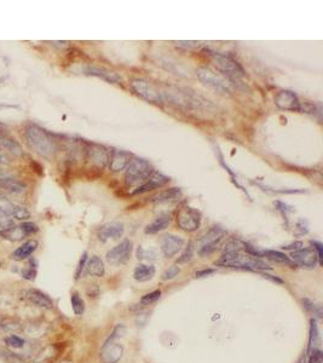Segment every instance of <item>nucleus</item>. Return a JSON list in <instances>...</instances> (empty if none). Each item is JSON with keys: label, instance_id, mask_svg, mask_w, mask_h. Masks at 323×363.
<instances>
[{"label": "nucleus", "instance_id": "1", "mask_svg": "<svg viewBox=\"0 0 323 363\" xmlns=\"http://www.w3.org/2000/svg\"><path fill=\"white\" fill-rule=\"evenodd\" d=\"M24 140L27 145L38 155L45 159L54 158L57 151V144L54 138L44 128L30 123L24 130Z\"/></svg>", "mask_w": 323, "mask_h": 363}, {"label": "nucleus", "instance_id": "2", "mask_svg": "<svg viewBox=\"0 0 323 363\" xmlns=\"http://www.w3.org/2000/svg\"><path fill=\"white\" fill-rule=\"evenodd\" d=\"M217 264L225 268H237L247 269V270L264 271L271 270V266L265 263L261 258H256L252 256H242L240 252L236 253H223Z\"/></svg>", "mask_w": 323, "mask_h": 363}, {"label": "nucleus", "instance_id": "3", "mask_svg": "<svg viewBox=\"0 0 323 363\" xmlns=\"http://www.w3.org/2000/svg\"><path fill=\"white\" fill-rule=\"evenodd\" d=\"M153 173V166L144 159L136 158L128 163L125 175V183L127 186L142 185Z\"/></svg>", "mask_w": 323, "mask_h": 363}, {"label": "nucleus", "instance_id": "4", "mask_svg": "<svg viewBox=\"0 0 323 363\" xmlns=\"http://www.w3.org/2000/svg\"><path fill=\"white\" fill-rule=\"evenodd\" d=\"M199 80L202 84L207 85L211 89L218 91L222 93H230L231 92V81L228 77L223 75L219 72L209 69V68L201 67L196 70Z\"/></svg>", "mask_w": 323, "mask_h": 363}, {"label": "nucleus", "instance_id": "5", "mask_svg": "<svg viewBox=\"0 0 323 363\" xmlns=\"http://www.w3.org/2000/svg\"><path fill=\"white\" fill-rule=\"evenodd\" d=\"M209 57H211L212 62L217 67L218 72L225 75V77H228L229 79H239V78L244 75V72L241 65L233 57L229 56V55L209 51Z\"/></svg>", "mask_w": 323, "mask_h": 363}, {"label": "nucleus", "instance_id": "6", "mask_svg": "<svg viewBox=\"0 0 323 363\" xmlns=\"http://www.w3.org/2000/svg\"><path fill=\"white\" fill-rule=\"evenodd\" d=\"M131 89L136 95H138L140 97L144 98L148 102L151 103H162L165 97H163V93L159 90L158 86H155L151 82L147 81L144 79H135L131 81L130 84Z\"/></svg>", "mask_w": 323, "mask_h": 363}, {"label": "nucleus", "instance_id": "7", "mask_svg": "<svg viewBox=\"0 0 323 363\" xmlns=\"http://www.w3.org/2000/svg\"><path fill=\"white\" fill-rule=\"evenodd\" d=\"M226 235V231L219 226L209 229L208 231L199 240V254L200 256H206V254L212 253L217 249V246L219 242L223 240L224 236Z\"/></svg>", "mask_w": 323, "mask_h": 363}, {"label": "nucleus", "instance_id": "8", "mask_svg": "<svg viewBox=\"0 0 323 363\" xmlns=\"http://www.w3.org/2000/svg\"><path fill=\"white\" fill-rule=\"evenodd\" d=\"M177 224L188 233H194L201 225V213L193 207H184L177 214Z\"/></svg>", "mask_w": 323, "mask_h": 363}, {"label": "nucleus", "instance_id": "9", "mask_svg": "<svg viewBox=\"0 0 323 363\" xmlns=\"http://www.w3.org/2000/svg\"><path fill=\"white\" fill-rule=\"evenodd\" d=\"M133 251V244L130 240H123L122 242L109 249L107 253L108 263L112 265H122L127 263L131 258Z\"/></svg>", "mask_w": 323, "mask_h": 363}, {"label": "nucleus", "instance_id": "10", "mask_svg": "<svg viewBox=\"0 0 323 363\" xmlns=\"http://www.w3.org/2000/svg\"><path fill=\"white\" fill-rule=\"evenodd\" d=\"M38 231H39V228H38L37 224L32 223V222H23L20 225L0 231V236L10 241H20L23 240L27 236L34 235Z\"/></svg>", "mask_w": 323, "mask_h": 363}, {"label": "nucleus", "instance_id": "11", "mask_svg": "<svg viewBox=\"0 0 323 363\" xmlns=\"http://www.w3.org/2000/svg\"><path fill=\"white\" fill-rule=\"evenodd\" d=\"M291 257L297 265L302 266L306 270H312V269L316 268L317 263H319V257H317L316 252L311 248L297 249V251L292 252Z\"/></svg>", "mask_w": 323, "mask_h": 363}, {"label": "nucleus", "instance_id": "12", "mask_svg": "<svg viewBox=\"0 0 323 363\" xmlns=\"http://www.w3.org/2000/svg\"><path fill=\"white\" fill-rule=\"evenodd\" d=\"M275 104L282 110H288V112H297L302 109L299 100L297 95L292 91H280L275 96Z\"/></svg>", "mask_w": 323, "mask_h": 363}, {"label": "nucleus", "instance_id": "13", "mask_svg": "<svg viewBox=\"0 0 323 363\" xmlns=\"http://www.w3.org/2000/svg\"><path fill=\"white\" fill-rule=\"evenodd\" d=\"M22 296H23L29 302H32L35 306L40 307V309L51 310L52 307H54V301H52L46 293L40 291V289L35 288L26 289V291L22 292Z\"/></svg>", "mask_w": 323, "mask_h": 363}, {"label": "nucleus", "instance_id": "14", "mask_svg": "<svg viewBox=\"0 0 323 363\" xmlns=\"http://www.w3.org/2000/svg\"><path fill=\"white\" fill-rule=\"evenodd\" d=\"M184 246V240L179 236L173 235V234H168V235H163L160 240V247L161 252L166 258H172L175 257Z\"/></svg>", "mask_w": 323, "mask_h": 363}, {"label": "nucleus", "instance_id": "15", "mask_svg": "<svg viewBox=\"0 0 323 363\" xmlns=\"http://www.w3.org/2000/svg\"><path fill=\"white\" fill-rule=\"evenodd\" d=\"M0 145L4 147L9 153H11L12 155H23V149H22L21 144L12 137L9 131V127L1 122H0Z\"/></svg>", "mask_w": 323, "mask_h": 363}, {"label": "nucleus", "instance_id": "16", "mask_svg": "<svg viewBox=\"0 0 323 363\" xmlns=\"http://www.w3.org/2000/svg\"><path fill=\"white\" fill-rule=\"evenodd\" d=\"M125 233V226L122 223L119 222H113L103 225L98 230V240L102 242H107L109 240H118Z\"/></svg>", "mask_w": 323, "mask_h": 363}, {"label": "nucleus", "instance_id": "17", "mask_svg": "<svg viewBox=\"0 0 323 363\" xmlns=\"http://www.w3.org/2000/svg\"><path fill=\"white\" fill-rule=\"evenodd\" d=\"M86 154L88 160L92 163L97 165L98 167L103 168L108 162H109V151L105 149L104 147L98 144H88V148L86 149Z\"/></svg>", "mask_w": 323, "mask_h": 363}, {"label": "nucleus", "instance_id": "18", "mask_svg": "<svg viewBox=\"0 0 323 363\" xmlns=\"http://www.w3.org/2000/svg\"><path fill=\"white\" fill-rule=\"evenodd\" d=\"M131 162V154L125 150L114 149L112 150L109 156V168L113 172H121L127 168L128 163Z\"/></svg>", "mask_w": 323, "mask_h": 363}, {"label": "nucleus", "instance_id": "19", "mask_svg": "<svg viewBox=\"0 0 323 363\" xmlns=\"http://www.w3.org/2000/svg\"><path fill=\"white\" fill-rule=\"evenodd\" d=\"M168 182H170V178L163 176L162 173L153 172L150 175V177H149L142 185H140L135 191H133V194L148 193V191L154 190V189L161 188V186H163L166 183H168Z\"/></svg>", "mask_w": 323, "mask_h": 363}, {"label": "nucleus", "instance_id": "20", "mask_svg": "<svg viewBox=\"0 0 323 363\" xmlns=\"http://www.w3.org/2000/svg\"><path fill=\"white\" fill-rule=\"evenodd\" d=\"M122 346L117 343H104L101 351V357H102L104 363H117L122 356Z\"/></svg>", "mask_w": 323, "mask_h": 363}, {"label": "nucleus", "instance_id": "21", "mask_svg": "<svg viewBox=\"0 0 323 363\" xmlns=\"http://www.w3.org/2000/svg\"><path fill=\"white\" fill-rule=\"evenodd\" d=\"M38 246H39V243H38L37 240L26 241L23 244H21L19 248H16L12 252L11 259H14V261L16 262L24 261V259L29 258V257L37 251Z\"/></svg>", "mask_w": 323, "mask_h": 363}, {"label": "nucleus", "instance_id": "22", "mask_svg": "<svg viewBox=\"0 0 323 363\" xmlns=\"http://www.w3.org/2000/svg\"><path fill=\"white\" fill-rule=\"evenodd\" d=\"M85 74L93 75V77L101 78L103 80H107V81L113 82V84H118V82L122 81L121 77H119L117 73L109 72V70L104 69V68L100 67H86L84 69Z\"/></svg>", "mask_w": 323, "mask_h": 363}, {"label": "nucleus", "instance_id": "23", "mask_svg": "<svg viewBox=\"0 0 323 363\" xmlns=\"http://www.w3.org/2000/svg\"><path fill=\"white\" fill-rule=\"evenodd\" d=\"M182 196V191L179 188H170L166 189V190L160 191L159 194H156L155 196L151 198V202L153 203H166V202H172V201L178 200Z\"/></svg>", "mask_w": 323, "mask_h": 363}, {"label": "nucleus", "instance_id": "24", "mask_svg": "<svg viewBox=\"0 0 323 363\" xmlns=\"http://www.w3.org/2000/svg\"><path fill=\"white\" fill-rule=\"evenodd\" d=\"M172 222V214L171 213H162L145 228V234H158L159 231L163 230L167 228Z\"/></svg>", "mask_w": 323, "mask_h": 363}, {"label": "nucleus", "instance_id": "25", "mask_svg": "<svg viewBox=\"0 0 323 363\" xmlns=\"http://www.w3.org/2000/svg\"><path fill=\"white\" fill-rule=\"evenodd\" d=\"M85 270H86L88 275L96 277H102L105 272L103 261L98 256H92L90 259H87Z\"/></svg>", "mask_w": 323, "mask_h": 363}, {"label": "nucleus", "instance_id": "26", "mask_svg": "<svg viewBox=\"0 0 323 363\" xmlns=\"http://www.w3.org/2000/svg\"><path fill=\"white\" fill-rule=\"evenodd\" d=\"M155 266L145 265V264H140L133 271V277L138 282H147L149 280L155 276Z\"/></svg>", "mask_w": 323, "mask_h": 363}, {"label": "nucleus", "instance_id": "27", "mask_svg": "<svg viewBox=\"0 0 323 363\" xmlns=\"http://www.w3.org/2000/svg\"><path fill=\"white\" fill-rule=\"evenodd\" d=\"M0 186L14 194H21L27 189V185L23 182L15 178H0Z\"/></svg>", "mask_w": 323, "mask_h": 363}, {"label": "nucleus", "instance_id": "28", "mask_svg": "<svg viewBox=\"0 0 323 363\" xmlns=\"http://www.w3.org/2000/svg\"><path fill=\"white\" fill-rule=\"evenodd\" d=\"M321 343V338H320V331L317 322L315 319L310 320V332H309V345H307V354L317 349V346Z\"/></svg>", "mask_w": 323, "mask_h": 363}, {"label": "nucleus", "instance_id": "29", "mask_svg": "<svg viewBox=\"0 0 323 363\" xmlns=\"http://www.w3.org/2000/svg\"><path fill=\"white\" fill-rule=\"evenodd\" d=\"M264 257H266L270 261L275 262V263L279 264H288L291 265V261H289L288 257L284 253L279 251H264Z\"/></svg>", "mask_w": 323, "mask_h": 363}, {"label": "nucleus", "instance_id": "30", "mask_svg": "<svg viewBox=\"0 0 323 363\" xmlns=\"http://www.w3.org/2000/svg\"><path fill=\"white\" fill-rule=\"evenodd\" d=\"M70 302H72V307L74 314L77 315V316H81L85 312V302L82 301L80 294L73 293L72 296H70Z\"/></svg>", "mask_w": 323, "mask_h": 363}, {"label": "nucleus", "instance_id": "31", "mask_svg": "<svg viewBox=\"0 0 323 363\" xmlns=\"http://www.w3.org/2000/svg\"><path fill=\"white\" fill-rule=\"evenodd\" d=\"M5 343H6L7 346L12 347V349H23L26 346V340L16 334L7 335L5 338Z\"/></svg>", "mask_w": 323, "mask_h": 363}, {"label": "nucleus", "instance_id": "32", "mask_svg": "<svg viewBox=\"0 0 323 363\" xmlns=\"http://www.w3.org/2000/svg\"><path fill=\"white\" fill-rule=\"evenodd\" d=\"M303 306L305 307V310H306L307 312H311V314L317 315V317H319V319H321V317H322L321 305H316L314 302L310 301V299L305 298V299H303Z\"/></svg>", "mask_w": 323, "mask_h": 363}, {"label": "nucleus", "instance_id": "33", "mask_svg": "<svg viewBox=\"0 0 323 363\" xmlns=\"http://www.w3.org/2000/svg\"><path fill=\"white\" fill-rule=\"evenodd\" d=\"M12 217L15 219H19V221H24V219L29 218L30 212L26 207H23V206L15 205L14 211H12Z\"/></svg>", "mask_w": 323, "mask_h": 363}, {"label": "nucleus", "instance_id": "34", "mask_svg": "<svg viewBox=\"0 0 323 363\" xmlns=\"http://www.w3.org/2000/svg\"><path fill=\"white\" fill-rule=\"evenodd\" d=\"M193 253H194V246L191 242H189L188 247H185L183 253L181 254L178 259H177V264H183V263H188L191 258H193Z\"/></svg>", "mask_w": 323, "mask_h": 363}, {"label": "nucleus", "instance_id": "35", "mask_svg": "<svg viewBox=\"0 0 323 363\" xmlns=\"http://www.w3.org/2000/svg\"><path fill=\"white\" fill-rule=\"evenodd\" d=\"M160 297H161V291L160 289H158V291H154V292H151V293H148V294H145V296H143L142 298H141V304L150 305V304H153V302H158L159 299H160Z\"/></svg>", "mask_w": 323, "mask_h": 363}, {"label": "nucleus", "instance_id": "36", "mask_svg": "<svg viewBox=\"0 0 323 363\" xmlns=\"http://www.w3.org/2000/svg\"><path fill=\"white\" fill-rule=\"evenodd\" d=\"M38 271L37 269L30 268V266H27V268H23L21 271V276L22 279L27 280V281H34L37 279Z\"/></svg>", "mask_w": 323, "mask_h": 363}, {"label": "nucleus", "instance_id": "37", "mask_svg": "<svg viewBox=\"0 0 323 363\" xmlns=\"http://www.w3.org/2000/svg\"><path fill=\"white\" fill-rule=\"evenodd\" d=\"M179 272H181V269H179L178 266L172 265V266H170V268H168L165 272H163L162 275H161V279H162L163 281H167V280H172V279H175V277L179 274Z\"/></svg>", "mask_w": 323, "mask_h": 363}, {"label": "nucleus", "instance_id": "38", "mask_svg": "<svg viewBox=\"0 0 323 363\" xmlns=\"http://www.w3.org/2000/svg\"><path fill=\"white\" fill-rule=\"evenodd\" d=\"M86 262H87V253L85 252V253L81 256V258H80L79 264H78L77 271H75V280H79L80 277H81L82 271H84L85 265H86Z\"/></svg>", "mask_w": 323, "mask_h": 363}, {"label": "nucleus", "instance_id": "39", "mask_svg": "<svg viewBox=\"0 0 323 363\" xmlns=\"http://www.w3.org/2000/svg\"><path fill=\"white\" fill-rule=\"evenodd\" d=\"M242 248V243L240 241H230L229 243H226L225 249H224V253H236L240 252V249Z\"/></svg>", "mask_w": 323, "mask_h": 363}, {"label": "nucleus", "instance_id": "40", "mask_svg": "<svg viewBox=\"0 0 323 363\" xmlns=\"http://www.w3.org/2000/svg\"><path fill=\"white\" fill-rule=\"evenodd\" d=\"M310 354H311V356H310L309 362L307 363H322L323 362V352L321 351V350L316 349V350H314V351L310 352Z\"/></svg>", "mask_w": 323, "mask_h": 363}, {"label": "nucleus", "instance_id": "41", "mask_svg": "<svg viewBox=\"0 0 323 363\" xmlns=\"http://www.w3.org/2000/svg\"><path fill=\"white\" fill-rule=\"evenodd\" d=\"M311 243H312V246H314V251H316L317 257H319V264H320V265H322V264H323L322 243H320V242H316V241H312Z\"/></svg>", "mask_w": 323, "mask_h": 363}, {"label": "nucleus", "instance_id": "42", "mask_svg": "<svg viewBox=\"0 0 323 363\" xmlns=\"http://www.w3.org/2000/svg\"><path fill=\"white\" fill-rule=\"evenodd\" d=\"M176 44L178 45V46H182V47H198L200 42H198V41H177Z\"/></svg>", "mask_w": 323, "mask_h": 363}, {"label": "nucleus", "instance_id": "43", "mask_svg": "<svg viewBox=\"0 0 323 363\" xmlns=\"http://www.w3.org/2000/svg\"><path fill=\"white\" fill-rule=\"evenodd\" d=\"M214 272H216V270H214V269H205V270H201V271L196 272L195 276L198 277V279H201V277L209 276V275L214 274Z\"/></svg>", "mask_w": 323, "mask_h": 363}, {"label": "nucleus", "instance_id": "44", "mask_svg": "<svg viewBox=\"0 0 323 363\" xmlns=\"http://www.w3.org/2000/svg\"><path fill=\"white\" fill-rule=\"evenodd\" d=\"M302 247H303V242L298 241V242H294V243H292V244H287V246H283L282 248L287 249V251H288V249H294V251H297V249H300Z\"/></svg>", "mask_w": 323, "mask_h": 363}, {"label": "nucleus", "instance_id": "45", "mask_svg": "<svg viewBox=\"0 0 323 363\" xmlns=\"http://www.w3.org/2000/svg\"><path fill=\"white\" fill-rule=\"evenodd\" d=\"M262 276L265 277V279L270 280V281L276 282V283H280V284L283 283V281H282L281 279H279V277H276V276H271V275H269V274H265V272H263V274H262Z\"/></svg>", "mask_w": 323, "mask_h": 363}, {"label": "nucleus", "instance_id": "46", "mask_svg": "<svg viewBox=\"0 0 323 363\" xmlns=\"http://www.w3.org/2000/svg\"><path fill=\"white\" fill-rule=\"evenodd\" d=\"M50 44L54 45V46H57V47H65V46H68V42L67 41H50Z\"/></svg>", "mask_w": 323, "mask_h": 363}, {"label": "nucleus", "instance_id": "47", "mask_svg": "<svg viewBox=\"0 0 323 363\" xmlns=\"http://www.w3.org/2000/svg\"><path fill=\"white\" fill-rule=\"evenodd\" d=\"M28 266H30V268L37 269V266H38L37 259H34V258H33V257H29V265Z\"/></svg>", "mask_w": 323, "mask_h": 363}, {"label": "nucleus", "instance_id": "48", "mask_svg": "<svg viewBox=\"0 0 323 363\" xmlns=\"http://www.w3.org/2000/svg\"><path fill=\"white\" fill-rule=\"evenodd\" d=\"M7 161H9V160H7L6 156H5L4 154L1 153V150H0V162H1V163H7Z\"/></svg>", "mask_w": 323, "mask_h": 363}, {"label": "nucleus", "instance_id": "49", "mask_svg": "<svg viewBox=\"0 0 323 363\" xmlns=\"http://www.w3.org/2000/svg\"><path fill=\"white\" fill-rule=\"evenodd\" d=\"M297 363H305V355H303V356L299 359V361H298Z\"/></svg>", "mask_w": 323, "mask_h": 363}]
</instances>
